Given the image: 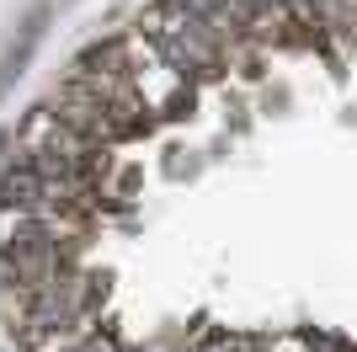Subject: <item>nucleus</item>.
<instances>
[{"label": "nucleus", "instance_id": "4", "mask_svg": "<svg viewBox=\"0 0 357 352\" xmlns=\"http://www.w3.org/2000/svg\"><path fill=\"white\" fill-rule=\"evenodd\" d=\"M213 352H261V347H256V342H219Z\"/></svg>", "mask_w": 357, "mask_h": 352}, {"label": "nucleus", "instance_id": "3", "mask_svg": "<svg viewBox=\"0 0 357 352\" xmlns=\"http://www.w3.org/2000/svg\"><path fill=\"white\" fill-rule=\"evenodd\" d=\"M75 352H123V347H118V342H112V337H96V331H91V337L80 342V347H75Z\"/></svg>", "mask_w": 357, "mask_h": 352}, {"label": "nucleus", "instance_id": "1", "mask_svg": "<svg viewBox=\"0 0 357 352\" xmlns=\"http://www.w3.org/2000/svg\"><path fill=\"white\" fill-rule=\"evenodd\" d=\"M139 38H144L155 54L181 75V80H203V75H219L224 43L213 38L203 22H197L181 0H155L144 16H139Z\"/></svg>", "mask_w": 357, "mask_h": 352}, {"label": "nucleus", "instance_id": "2", "mask_svg": "<svg viewBox=\"0 0 357 352\" xmlns=\"http://www.w3.org/2000/svg\"><path fill=\"white\" fill-rule=\"evenodd\" d=\"M181 6H187L219 43H235V38L251 32V27H245V6H240V0H181Z\"/></svg>", "mask_w": 357, "mask_h": 352}]
</instances>
